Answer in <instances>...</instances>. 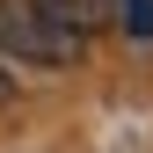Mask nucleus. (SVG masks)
<instances>
[{
	"label": "nucleus",
	"mask_w": 153,
	"mask_h": 153,
	"mask_svg": "<svg viewBox=\"0 0 153 153\" xmlns=\"http://www.w3.org/2000/svg\"><path fill=\"white\" fill-rule=\"evenodd\" d=\"M117 15H124L131 36H153V0H117Z\"/></svg>",
	"instance_id": "nucleus-3"
},
{
	"label": "nucleus",
	"mask_w": 153,
	"mask_h": 153,
	"mask_svg": "<svg viewBox=\"0 0 153 153\" xmlns=\"http://www.w3.org/2000/svg\"><path fill=\"white\" fill-rule=\"evenodd\" d=\"M15 102V73H7V59H0V109Z\"/></svg>",
	"instance_id": "nucleus-4"
},
{
	"label": "nucleus",
	"mask_w": 153,
	"mask_h": 153,
	"mask_svg": "<svg viewBox=\"0 0 153 153\" xmlns=\"http://www.w3.org/2000/svg\"><path fill=\"white\" fill-rule=\"evenodd\" d=\"M0 51H15V59H29V66H66L73 59L59 36L29 15V0H0Z\"/></svg>",
	"instance_id": "nucleus-1"
},
{
	"label": "nucleus",
	"mask_w": 153,
	"mask_h": 153,
	"mask_svg": "<svg viewBox=\"0 0 153 153\" xmlns=\"http://www.w3.org/2000/svg\"><path fill=\"white\" fill-rule=\"evenodd\" d=\"M29 15L59 36L73 59H80V51H88V36L102 29V0H29Z\"/></svg>",
	"instance_id": "nucleus-2"
}]
</instances>
